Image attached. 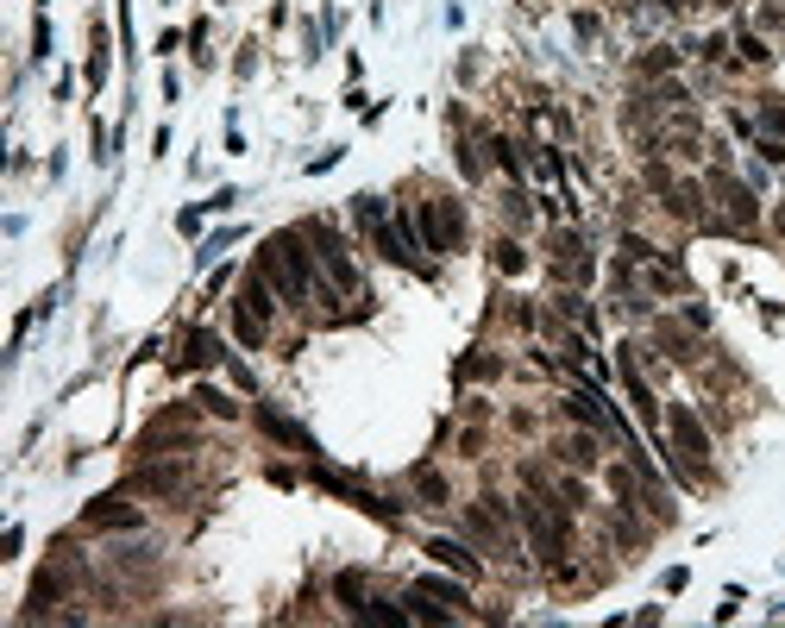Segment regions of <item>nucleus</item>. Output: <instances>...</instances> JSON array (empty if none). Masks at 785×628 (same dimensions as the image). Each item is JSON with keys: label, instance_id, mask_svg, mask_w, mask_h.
Segmentation results:
<instances>
[{"label": "nucleus", "instance_id": "f257e3e1", "mask_svg": "<svg viewBox=\"0 0 785 628\" xmlns=\"http://www.w3.org/2000/svg\"><path fill=\"white\" fill-rule=\"evenodd\" d=\"M421 227H427V251H453L459 233H465V220H459L453 202H421Z\"/></svg>", "mask_w": 785, "mask_h": 628}, {"label": "nucleus", "instance_id": "f03ea898", "mask_svg": "<svg viewBox=\"0 0 785 628\" xmlns=\"http://www.w3.org/2000/svg\"><path fill=\"white\" fill-rule=\"evenodd\" d=\"M672 434H678V446H685L691 459H704V453H710V440H704V427H697V415H691V408H672Z\"/></svg>", "mask_w": 785, "mask_h": 628}, {"label": "nucleus", "instance_id": "7ed1b4c3", "mask_svg": "<svg viewBox=\"0 0 785 628\" xmlns=\"http://www.w3.org/2000/svg\"><path fill=\"white\" fill-rule=\"evenodd\" d=\"M314 239H321V258H327V270H333V283H340V289H359V270L346 264V251L333 246L327 233H314Z\"/></svg>", "mask_w": 785, "mask_h": 628}, {"label": "nucleus", "instance_id": "20e7f679", "mask_svg": "<svg viewBox=\"0 0 785 628\" xmlns=\"http://www.w3.org/2000/svg\"><path fill=\"white\" fill-rule=\"evenodd\" d=\"M239 314H258V321H270V295H264L258 277H246V289H239Z\"/></svg>", "mask_w": 785, "mask_h": 628}, {"label": "nucleus", "instance_id": "39448f33", "mask_svg": "<svg viewBox=\"0 0 785 628\" xmlns=\"http://www.w3.org/2000/svg\"><path fill=\"white\" fill-rule=\"evenodd\" d=\"M716 195L729 202V214H735V220H754V202H748V189H742V183H729V176H723V183H716Z\"/></svg>", "mask_w": 785, "mask_h": 628}, {"label": "nucleus", "instance_id": "423d86ee", "mask_svg": "<svg viewBox=\"0 0 785 628\" xmlns=\"http://www.w3.org/2000/svg\"><path fill=\"white\" fill-rule=\"evenodd\" d=\"M427 553H434V559H440V566H459V572H465V578H472V572H478V559H472V553H465V547H453V540H434V547H427Z\"/></svg>", "mask_w": 785, "mask_h": 628}, {"label": "nucleus", "instance_id": "0eeeda50", "mask_svg": "<svg viewBox=\"0 0 785 628\" xmlns=\"http://www.w3.org/2000/svg\"><path fill=\"white\" fill-rule=\"evenodd\" d=\"M220 359V340L214 333H189V365H214Z\"/></svg>", "mask_w": 785, "mask_h": 628}, {"label": "nucleus", "instance_id": "6e6552de", "mask_svg": "<svg viewBox=\"0 0 785 628\" xmlns=\"http://www.w3.org/2000/svg\"><path fill=\"white\" fill-rule=\"evenodd\" d=\"M89 521H120V528H132L138 515H132V509H120V502H95V509H89Z\"/></svg>", "mask_w": 785, "mask_h": 628}, {"label": "nucleus", "instance_id": "1a4fd4ad", "mask_svg": "<svg viewBox=\"0 0 785 628\" xmlns=\"http://www.w3.org/2000/svg\"><path fill=\"white\" fill-rule=\"evenodd\" d=\"M421 591H427V597H446V604H465V591H459V585H446V578H427Z\"/></svg>", "mask_w": 785, "mask_h": 628}, {"label": "nucleus", "instance_id": "9d476101", "mask_svg": "<svg viewBox=\"0 0 785 628\" xmlns=\"http://www.w3.org/2000/svg\"><path fill=\"white\" fill-rule=\"evenodd\" d=\"M565 453H572V465H591V459H597V446H591V440H584V434H578V440H572V446H565Z\"/></svg>", "mask_w": 785, "mask_h": 628}, {"label": "nucleus", "instance_id": "9b49d317", "mask_svg": "<svg viewBox=\"0 0 785 628\" xmlns=\"http://www.w3.org/2000/svg\"><path fill=\"white\" fill-rule=\"evenodd\" d=\"M421 497H427V502H446V484H440L434 472H421Z\"/></svg>", "mask_w": 785, "mask_h": 628}, {"label": "nucleus", "instance_id": "f8f14e48", "mask_svg": "<svg viewBox=\"0 0 785 628\" xmlns=\"http://www.w3.org/2000/svg\"><path fill=\"white\" fill-rule=\"evenodd\" d=\"M767 126H780V132H785V108H767Z\"/></svg>", "mask_w": 785, "mask_h": 628}, {"label": "nucleus", "instance_id": "ddd939ff", "mask_svg": "<svg viewBox=\"0 0 785 628\" xmlns=\"http://www.w3.org/2000/svg\"><path fill=\"white\" fill-rule=\"evenodd\" d=\"M716 6H735V0H716Z\"/></svg>", "mask_w": 785, "mask_h": 628}, {"label": "nucleus", "instance_id": "4468645a", "mask_svg": "<svg viewBox=\"0 0 785 628\" xmlns=\"http://www.w3.org/2000/svg\"><path fill=\"white\" fill-rule=\"evenodd\" d=\"M780 227H785V208H780Z\"/></svg>", "mask_w": 785, "mask_h": 628}]
</instances>
